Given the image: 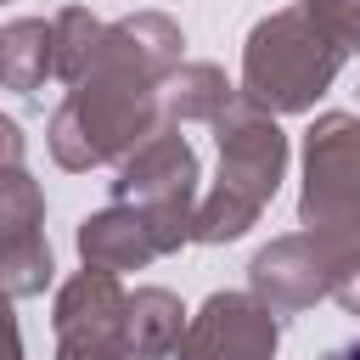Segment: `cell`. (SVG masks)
I'll return each mask as SVG.
<instances>
[{"instance_id":"obj_12","label":"cell","mask_w":360,"mask_h":360,"mask_svg":"<svg viewBox=\"0 0 360 360\" xmlns=\"http://www.w3.org/2000/svg\"><path fill=\"white\" fill-rule=\"evenodd\" d=\"M186 304L169 287H135L129 292V360H163L186 338Z\"/></svg>"},{"instance_id":"obj_15","label":"cell","mask_w":360,"mask_h":360,"mask_svg":"<svg viewBox=\"0 0 360 360\" xmlns=\"http://www.w3.org/2000/svg\"><path fill=\"white\" fill-rule=\"evenodd\" d=\"M22 152H28V141H22V124L0 112V174L22 169Z\"/></svg>"},{"instance_id":"obj_17","label":"cell","mask_w":360,"mask_h":360,"mask_svg":"<svg viewBox=\"0 0 360 360\" xmlns=\"http://www.w3.org/2000/svg\"><path fill=\"white\" fill-rule=\"evenodd\" d=\"M338 304H343V309H349V315H360V276H354V281H349V287H343V292H338Z\"/></svg>"},{"instance_id":"obj_19","label":"cell","mask_w":360,"mask_h":360,"mask_svg":"<svg viewBox=\"0 0 360 360\" xmlns=\"http://www.w3.org/2000/svg\"><path fill=\"white\" fill-rule=\"evenodd\" d=\"M354 6H360V0H354Z\"/></svg>"},{"instance_id":"obj_6","label":"cell","mask_w":360,"mask_h":360,"mask_svg":"<svg viewBox=\"0 0 360 360\" xmlns=\"http://www.w3.org/2000/svg\"><path fill=\"white\" fill-rule=\"evenodd\" d=\"M360 214V112H321L304 135L298 225H343Z\"/></svg>"},{"instance_id":"obj_16","label":"cell","mask_w":360,"mask_h":360,"mask_svg":"<svg viewBox=\"0 0 360 360\" xmlns=\"http://www.w3.org/2000/svg\"><path fill=\"white\" fill-rule=\"evenodd\" d=\"M0 360H22V332L11 315V292H0Z\"/></svg>"},{"instance_id":"obj_13","label":"cell","mask_w":360,"mask_h":360,"mask_svg":"<svg viewBox=\"0 0 360 360\" xmlns=\"http://www.w3.org/2000/svg\"><path fill=\"white\" fill-rule=\"evenodd\" d=\"M236 96V84L214 68V62H180L163 79V124H214L219 107Z\"/></svg>"},{"instance_id":"obj_11","label":"cell","mask_w":360,"mask_h":360,"mask_svg":"<svg viewBox=\"0 0 360 360\" xmlns=\"http://www.w3.org/2000/svg\"><path fill=\"white\" fill-rule=\"evenodd\" d=\"M56 73V34L45 17H17L0 28V84L17 96H34Z\"/></svg>"},{"instance_id":"obj_14","label":"cell","mask_w":360,"mask_h":360,"mask_svg":"<svg viewBox=\"0 0 360 360\" xmlns=\"http://www.w3.org/2000/svg\"><path fill=\"white\" fill-rule=\"evenodd\" d=\"M51 34H56V79L73 90V84L96 68V56H101L107 22H101V17H90L84 6H62V11L51 17Z\"/></svg>"},{"instance_id":"obj_8","label":"cell","mask_w":360,"mask_h":360,"mask_svg":"<svg viewBox=\"0 0 360 360\" xmlns=\"http://www.w3.org/2000/svg\"><path fill=\"white\" fill-rule=\"evenodd\" d=\"M51 242H45V191L28 169L0 174V292L34 298L51 287Z\"/></svg>"},{"instance_id":"obj_10","label":"cell","mask_w":360,"mask_h":360,"mask_svg":"<svg viewBox=\"0 0 360 360\" xmlns=\"http://www.w3.org/2000/svg\"><path fill=\"white\" fill-rule=\"evenodd\" d=\"M180 242H186L180 231H169L163 219H152L146 208H129V202H107L101 214H90L79 225V259H84V270H107V276L141 270V264L174 253Z\"/></svg>"},{"instance_id":"obj_18","label":"cell","mask_w":360,"mask_h":360,"mask_svg":"<svg viewBox=\"0 0 360 360\" xmlns=\"http://www.w3.org/2000/svg\"><path fill=\"white\" fill-rule=\"evenodd\" d=\"M326 360H360V338H354V343H338Z\"/></svg>"},{"instance_id":"obj_3","label":"cell","mask_w":360,"mask_h":360,"mask_svg":"<svg viewBox=\"0 0 360 360\" xmlns=\"http://www.w3.org/2000/svg\"><path fill=\"white\" fill-rule=\"evenodd\" d=\"M343 62H349V45L298 0V6L253 22V34L242 45V96L270 118L304 112V107H315V96L332 90Z\"/></svg>"},{"instance_id":"obj_9","label":"cell","mask_w":360,"mask_h":360,"mask_svg":"<svg viewBox=\"0 0 360 360\" xmlns=\"http://www.w3.org/2000/svg\"><path fill=\"white\" fill-rule=\"evenodd\" d=\"M281 343V315L253 292H214L174 349V360H270Z\"/></svg>"},{"instance_id":"obj_7","label":"cell","mask_w":360,"mask_h":360,"mask_svg":"<svg viewBox=\"0 0 360 360\" xmlns=\"http://www.w3.org/2000/svg\"><path fill=\"white\" fill-rule=\"evenodd\" d=\"M51 326H56V360H129V292L107 270L68 276Z\"/></svg>"},{"instance_id":"obj_2","label":"cell","mask_w":360,"mask_h":360,"mask_svg":"<svg viewBox=\"0 0 360 360\" xmlns=\"http://www.w3.org/2000/svg\"><path fill=\"white\" fill-rule=\"evenodd\" d=\"M214 141H219V174H214L208 197L197 202L191 242H236L264 214V202L276 197V186L287 174V135H281V124L270 112H259L242 90L219 107Z\"/></svg>"},{"instance_id":"obj_4","label":"cell","mask_w":360,"mask_h":360,"mask_svg":"<svg viewBox=\"0 0 360 360\" xmlns=\"http://www.w3.org/2000/svg\"><path fill=\"white\" fill-rule=\"evenodd\" d=\"M360 276V214L343 225H304L292 236H276L248 264V292L264 298L276 315H298L321 298H338Z\"/></svg>"},{"instance_id":"obj_5","label":"cell","mask_w":360,"mask_h":360,"mask_svg":"<svg viewBox=\"0 0 360 360\" xmlns=\"http://www.w3.org/2000/svg\"><path fill=\"white\" fill-rule=\"evenodd\" d=\"M197 152L191 141L163 124L146 146H135L124 163H118V180H112V202H129V208H146L152 219H163L169 231H180L191 242V219H197Z\"/></svg>"},{"instance_id":"obj_1","label":"cell","mask_w":360,"mask_h":360,"mask_svg":"<svg viewBox=\"0 0 360 360\" xmlns=\"http://www.w3.org/2000/svg\"><path fill=\"white\" fill-rule=\"evenodd\" d=\"M186 34L163 11H135L107 22L96 68L51 112V158L62 169L124 163L163 129V79L180 68Z\"/></svg>"}]
</instances>
